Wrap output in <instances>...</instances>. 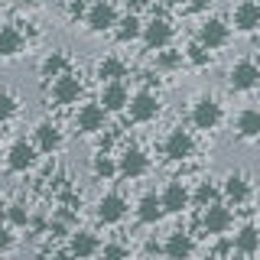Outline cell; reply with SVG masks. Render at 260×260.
<instances>
[{"instance_id": "cell-1", "label": "cell", "mask_w": 260, "mask_h": 260, "mask_svg": "<svg viewBox=\"0 0 260 260\" xmlns=\"http://www.w3.org/2000/svg\"><path fill=\"white\" fill-rule=\"evenodd\" d=\"M140 39H143V46L150 49V52H166V49L173 46L176 26H173V20L166 16V10H162V7H153V16H150V20H143Z\"/></svg>"}, {"instance_id": "cell-2", "label": "cell", "mask_w": 260, "mask_h": 260, "mask_svg": "<svg viewBox=\"0 0 260 260\" xmlns=\"http://www.w3.org/2000/svg\"><path fill=\"white\" fill-rule=\"evenodd\" d=\"M189 120H192L195 130H205V134H211V130H218V127H221V120H224V104L218 101L215 94H199L192 101Z\"/></svg>"}, {"instance_id": "cell-3", "label": "cell", "mask_w": 260, "mask_h": 260, "mask_svg": "<svg viewBox=\"0 0 260 260\" xmlns=\"http://www.w3.org/2000/svg\"><path fill=\"white\" fill-rule=\"evenodd\" d=\"M218 185H221V202L228 208L231 205H247V202L254 199V182H250V176L241 173V169L228 173Z\"/></svg>"}, {"instance_id": "cell-4", "label": "cell", "mask_w": 260, "mask_h": 260, "mask_svg": "<svg viewBox=\"0 0 260 260\" xmlns=\"http://www.w3.org/2000/svg\"><path fill=\"white\" fill-rule=\"evenodd\" d=\"M127 114L134 124H150V120H156L162 114V101L156 91H150V88H140V91L130 94V104H127Z\"/></svg>"}, {"instance_id": "cell-5", "label": "cell", "mask_w": 260, "mask_h": 260, "mask_svg": "<svg viewBox=\"0 0 260 260\" xmlns=\"http://www.w3.org/2000/svg\"><path fill=\"white\" fill-rule=\"evenodd\" d=\"M195 43L202 49H224L231 43V26H228V20L221 16H205V20L199 23V32H195Z\"/></svg>"}, {"instance_id": "cell-6", "label": "cell", "mask_w": 260, "mask_h": 260, "mask_svg": "<svg viewBox=\"0 0 260 260\" xmlns=\"http://www.w3.org/2000/svg\"><path fill=\"white\" fill-rule=\"evenodd\" d=\"M117 20H120V10L111 0H98V4L85 7V26L91 32H114Z\"/></svg>"}, {"instance_id": "cell-7", "label": "cell", "mask_w": 260, "mask_h": 260, "mask_svg": "<svg viewBox=\"0 0 260 260\" xmlns=\"http://www.w3.org/2000/svg\"><path fill=\"white\" fill-rule=\"evenodd\" d=\"M127 211H130V202L124 192H104L94 202V215L101 224H120L127 218Z\"/></svg>"}, {"instance_id": "cell-8", "label": "cell", "mask_w": 260, "mask_h": 260, "mask_svg": "<svg viewBox=\"0 0 260 260\" xmlns=\"http://www.w3.org/2000/svg\"><path fill=\"white\" fill-rule=\"evenodd\" d=\"M65 143V134L62 127L55 124L52 117L39 120L36 127H32V146H36V153H46V156H52V153H59Z\"/></svg>"}, {"instance_id": "cell-9", "label": "cell", "mask_w": 260, "mask_h": 260, "mask_svg": "<svg viewBox=\"0 0 260 260\" xmlns=\"http://www.w3.org/2000/svg\"><path fill=\"white\" fill-rule=\"evenodd\" d=\"M150 153L140 150V146H124L117 156V176L124 179H143L146 173H150Z\"/></svg>"}, {"instance_id": "cell-10", "label": "cell", "mask_w": 260, "mask_h": 260, "mask_svg": "<svg viewBox=\"0 0 260 260\" xmlns=\"http://www.w3.org/2000/svg\"><path fill=\"white\" fill-rule=\"evenodd\" d=\"M159 205L166 215H182L185 208L192 205V189L182 182V179H169L159 192Z\"/></svg>"}, {"instance_id": "cell-11", "label": "cell", "mask_w": 260, "mask_h": 260, "mask_svg": "<svg viewBox=\"0 0 260 260\" xmlns=\"http://www.w3.org/2000/svg\"><path fill=\"white\" fill-rule=\"evenodd\" d=\"M162 153H166L169 159H176V162L195 156V134L189 127H173L166 134V140H162Z\"/></svg>"}, {"instance_id": "cell-12", "label": "cell", "mask_w": 260, "mask_h": 260, "mask_svg": "<svg viewBox=\"0 0 260 260\" xmlns=\"http://www.w3.org/2000/svg\"><path fill=\"white\" fill-rule=\"evenodd\" d=\"M228 85L234 91H254V88H260V65L254 59H238L228 69Z\"/></svg>"}, {"instance_id": "cell-13", "label": "cell", "mask_w": 260, "mask_h": 260, "mask_svg": "<svg viewBox=\"0 0 260 260\" xmlns=\"http://www.w3.org/2000/svg\"><path fill=\"white\" fill-rule=\"evenodd\" d=\"M69 250L75 260H91L101 254V238L91 231V228H75V231H69Z\"/></svg>"}, {"instance_id": "cell-14", "label": "cell", "mask_w": 260, "mask_h": 260, "mask_svg": "<svg viewBox=\"0 0 260 260\" xmlns=\"http://www.w3.org/2000/svg\"><path fill=\"white\" fill-rule=\"evenodd\" d=\"M75 127H78V134L94 137V134H101V130L108 127V114H104V108L98 101H85L75 111Z\"/></svg>"}, {"instance_id": "cell-15", "label": "cell", "mask_w": 260, "mask_h": 260, "mask_svg": "<svg viewBox=\"0 0 260 260\" xmlns=\"http://www.w3.org/2000/svg\"><path fill=\"white\" fill-rule=\"evenodd\" d=\"M4 159H7V169H10V173H29V169H36L39 153H36V146H32V140H13Z\"/></svg>"}, {"instance_id": "cell-16", "label": "cell", "mask_w": 260, "mask_h": 260, "mask_svg": "<svg viewBox=\"0 0 260 260\" xmlns=\"http://www.w3.org/2000/svg\"><path fill=\"white\" fill-rule=\"evenodd\" d=\"M234 228V211L224 205V202H218V205H211L202 211V231L211 234V238H221Z\"/></svg>"}, {"instance_id": "cell-17", "label": "cell", "mask_w": 260, "mask_h": 260, "mask_svg": "<svg viewBox=\"0 0 260 260\" xmlns=\"http://www.w3.org/2000/svg\"><path fill=\"white\" fill-rule=\"evenodd\" d=\"M81 94H85V81H81L78 72H69V75H62V78L52 81V101L62 104V108H69V104H78Z\"/></svg>"}, {"instance_id": "cell-18", "label": "cell", "mask_w": 260, "mask_h": 260, "mask_svg": "<svg viewBox=\"0 0 260 260\" xmlns=\"http://www.w3.org/2000/svg\"><path fill=\"white\" fill-rule=\"evenodd\" d=\"M98 104L104 108V114H120V111H127V104H130V88H127V81H108V85H101V94H98Z\"/></svg>"}, {"instance_id": "cell-19", "label": "cell", "mask_w": 260, "mask_h": 260, "mask_svg": "<svg viewBox=\"0 0 260 260\" xmlns=\"http://www.w3.org/2000/svg\"><path fill=\"white\" fill-rule=\"evenodd\" d=\"M162 254H166V260H192L195 257V238L189 231H169L166 241H162Z\"/></svg>"}, {"instance_id": "cell-20", "label": "cell", "mask_w": 260, "mask_h": 260, "mask_svg": "<svg viewBox=\"0 0 260 260\" xmlns=\"http://www.w3.org/2000/svg\"><path fill=\"white\" fill-rule=\"evenodd\" d=\"M228 26L238 29V32H257V29H260V4H254V0L234 4L231 23H228Z\"/></svg>"}, {"instance_id": "cell-21", "label": "cell", "mask_w": 260, "mask_h": 260, "mask_svg": "<svg viewBox=\"0 0 260 260\" xmlns=\"http://www.w3.org/2000/svg\"><path fill=\"white\" fill-rule=\"evenodd\" d=\"M26 49V32L16 23H0V59H16Z\"/></svg>"}, {"instance_id": "cell-22", "label": "cell", "mask_w": 260, "mask_h": 260, "mask_svg": "<svg viewBox=\"0 0 260 260\" xmlns=\"http://www.w3.org/2000/svg\"><path fill=\"white\" fill-rule=\"evenodd\" d=\"M127 72H130V65L120 59L117 52H108L94 62V75L101 78V85H108V81H124Z\"/></svg>"}, {"instance_id": "cell-23", "label": "cell", "mask_w": 260, "mask_h": 260, "mask_svg": "<svg viewBox=\"0 0 260 260\" xmlns=\"http://www.w3.org/2000/svg\"><path fill=\"white\" fill-rule=\"evenodd\" d=\"M69 72H72V62H69V55H65L62 49L46 52L43 62H39V78H46V81H55V78L69 75Z\"/></svg>"}, {"instance_id": "cell-24", "label": "cell", "mask_w": 260, "mask_h": 260, "mask_svg": "<svg viewBox=\"0 0 260 260\" xmlns=\"http://www.w3.org/2000/svg\"><path fill=\"white\" fill-rule=\"evenodd\" d=\"M234 250H238V257H254L260 254V228L257 224H241L238 231H234Z\"/></svg>"}, {"instance_id": "cell-25", "label": "cell", "mask_w": 260, "mask_h": 260, "mask_svg": "<svg viewBox=\"0 0 260 260\" xmlns=\"http://www.w3.org/2000/svg\"><path fill=\"white\" fill-rule=\"evenodd\" d=\"M137 221L140 224H159L162 221V215H166V211H162V205H159V195L156 192H143L140 199H137Z\"/></svg>"}, {"instance_id": "cell-26", "label": "cell", "mask_w": 260, "mask_h": 260, "mask_svg": "<svg viewBox=\"0 0 260 260\" xmlns=\"http://www.w3.org/2000/svg\"><path fill=\"white\" fill-rule=\"evenodd\" d=\"M234 134L241 140H260V108H244L234 120Z\"/></svg>"}, {"instance_id": "cell-27", "label": "cell", "mask_w": 260, "mask_h": 260, "mask_svg": "<svg viewBox=\"0 0 260 260\" xmlns=\"http://www.w3.org/2000/svg\"><path fill=\"white\" fill-rule=\"evenodd\" d=\"M140 32H143V20H140V13H137V10L120 13L117 26H114V36H117V43H134V39H140Z\"/></svg>"}, {"instance_id": "cell-28", "label": "cell", "mask_w": 260, "mask_h": 260, "mask_svg": "<svg viewBox=\"0 0 260 260\" xmlns=\"http://www.w3.org/2000/svg\"><path fill=\"white\" fill-rule=\"evenodd\" d=\"M218 202H221V185H218L215 179H202V182L192 189V205H199L202 211L218 205Z\"/></svg>"}, {"instance_id": "cell-29", "label": "cell", "mask_w": 260, "mask_h": 260, "mask_svg": "<svg viewBox=\"0 0 260 260\" xmlns=\"http://www.w3.org/2000/svg\"><path fill=\"white\" fill-rule=\"evenodd\" d=\"M91 176L94 179H114L117 176V156L114 153H108V150H94V156H91Z\"/></svg>"}, {"instance_id": "cell-30", "label": "cell", "mask_w": 260, "mask_h": 260, "mask_svg": "<svg viewBox=\"0 0 260 260\" xmlns=\"http://www.w3.org/2000/svg\"><path fill=\"white\" fill-rule=\"evenodd\" d=\"M16 114H20V98H16V91H10V88H0V124L13 120Z\"/></svg>"}, {"instance_id": "cell-31", "label": "cell", "mask_w": 260, "mask_h": 260, "mask_svg": "<svg viewBox=\"0 0 260 260\" xmlns=\"http://www.w3.org/2000/svg\"><path fill=\"white\" fill-rule=\"evenodd\" d=\"M182 59L189 62V65H195V69H208V65H211V52H208V49H202V46H199V43L192 39V43L185 46Z\"/></svg>"}, {"instance_id": "cell-32", "label": "cell", "mask_w": 260, "mask_h": 260, "mask_svg": "<svg viewBox=\"0 0 260 260\" xmlns=\"http://www.w3.org/2000/svg\"><path fill=\"white\" fill-rule=\"evenodd\" d=\"M26 224H29L26 202H10L7 205V228H26Z\"/></svg>"}, {"instance_id": "cell-33", "label": "cell", "mask_w": 260, "mask_h": 260, "mask_svg": "<svg viewBox=\"0 0 260 260\" xmlns=\"http://www.w3.org/2000/svg\"><path fill=\"white\" fill-rule=\"evenodd\" d=\"M98 260H130V247L120 241H111V244H101V254Z\"/></svg>"}, {"instance_id": "cell-34", "label": "cell", "mask_w": 260, "mask_h": 260, "mask_svg": "<svg viewBox=\"0 0 260 260\" xmlns=\"http://www.w3.org/2000/svg\"><path fill=\"white\" fill-rule=\"evenodd\" d=\"M185 59H182V52H176V49H166V52H156V65L159 69H179Z\"/></svg>"}, {"instance_id": "cell-35", "label": "cell", "mask_w": 260, "mask_h": 260, "mask_svg": "<svg viewBox=\"0 0 260 260\" xmlns=\"http://www.w3.org/2000/svg\"><path fill=\"white\" fill-rule=\"evenodd\" d=\"M13 247H16V234H13V228L0 224V254H10Z\"/></svg>"}, {"instance_id": "cell-36", "label": "cell", "mask_w": 260, "mask_h": 260, "mask_svg": "<svg viewBox=\"0 0 260 260\" xmlns=\"http://www.w3.org/2000/svg\"><path fill=\"white\" fill-rule=\"evenodd\" d=\"M52 260H75V257H72L69 250H59V254H52Z\"/></svg>"}, {"instance_id": "cell-37", "label": "cell", "mask_w": 260, "mask_h": 260, "mask_svg": "<svg viewBox=\"0 0 260 260\" xmlns=\"http://www.w3.org/2000/svg\"><path fill=\"white\" fill-rule=\"evenodd\" d=\"M143 260H159V257H143Z\"/></svg>"}, {"instance_id": "cell-38", "label": "cell", "mask_w": 260, "mask_h": 260, "mask_svg": "<svg viewBox=\"0 0 260 260\" xmlns=\"http://www.w3.org/2000/svg\"><path fill=\"white\" fill-rule=\"evenodd\" d=\"M234 260H247V257H234Z\"/></svg>"}, {"instance_id": "cell-39", "label": "cell", "mask_w": 260, "mask_h": 260, "mask_svg": "<svg viewBox=\"0 0 260 260\" xmlns=\"http://www.w3.org/2000/svg\"><path fill=\"white\" fill-rule=\"evenodd\" d=\"M205 260H218V257H205Z\"/></svg>"}]
</instances>
